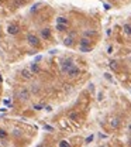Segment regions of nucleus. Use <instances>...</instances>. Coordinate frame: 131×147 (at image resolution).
<instances>
[{
    "label": "nucleus",
    "instance_id": "obj_1",
    "mask_svg": "<svg viewBox=\"0 0 131 147\" xmlns=\"http://www.w3.org/2000/svg\"><path fill=\"white\" fill-rule=\"evenodd\" d=\"M73 67H75V65H73V61H72L71 58L64 60V61L61 62V70H62V72H65V74H68Z\"/></svg>",
    "mask_w": 131,
    "mask_h": 147
},
{
    "label": "nucleus",
    "instance_id": "obj_15",
    "mask_svg": "<svg viewBox=\"0 0 131 147\" xmlns=\"http://www.w3.org/2000/svg\"><path fill=\"white\" fill-rule=\"evenodd\" d=\"M111 126H113V127H119V126H120V120H119L117 117H114V119L111 120Z\"/></svg>",
    "mask_w": 131,
    "mask_h": 147
},
{
    "label": "nucleus",
    "instance_id": "obj_26",
    "mask_svg": "<svg viewBox=\"0 0 131 147\" xmlns=\"http://www.w3.org/2000/svg\"><path fill=\"white\" fill-rule=\"evenodd\" d=\"M130 146H131V139H130Z\"/></svg>",
    "mask_w": 131,
    "mask_h": 147
},
{
    "label": "nucleus",
    "instance_id": "obj_19",
    "mask_svg": "<svg viewBox=\"0 0 131 147\" xmlns=\"http://www.w3.org/2000/svg\"><path fill=\"white\" fill-rule=\"evenodd\" d=\"M110 68L117 70V62H116V61H111V62H110Z\"/></svg>",
    "mask_w": 131,
    "mask_h": 147
},
{
    "label": "nucleus",
    "instance_id": "obj_7",
    "mask_svg": "<svg viewBox=\"0 0 131 147\" xmlns=\"http://www.w3.org/2000/svg\"><path fill=\"white\" fill-rule=\"evenodd\" d=\"M21 75H23V78H26V79H31L33 78V72H31V70H23V72H21Z\"/></svg>",
    "mask_w": 131,
    "mask_h": 147
},
{
    "label": "nucleus",
    "instance_id": "obj_5",
    "mask_svg": "<svg viewBox=\"0 0 131 147\" xmlns=\"http://www.w3.org/2000/svg\"><path fill=\"white\" fill-rule=\"evenodd\" d=\"M41 37L44 40H49L51 38V30L49 28H43L41 30Z\"/></svg>",
    "mask_w": 131,
    "mask_h": 147
},
{
    "label": "nucleus",
    "instance_id": "obj_4",
    "mask_svg": "<svg viewBox=\"0 0 131 147\" xmlns=\"http://www.w3.org/2000/svg\"><path fill=\"white\" fill-rule=\"evenodd\" d=\"M73 38H75V34H69V36L64 40V44H65L66 47H71V45L73 44Z\"/></svg>",
    "mask_w": 131,
    "mask_h": 147
},
{
    "label": "nucleus",
    "instance_id": "obj_16",
    "mask_svg": "<svg viewBox=\"0 0 131 147\" xmlns=\"http://www.w3.org/2000/svg\"><path fill=\"white\" fill-rule=\"evenodd\" d=\"M26 3V0H14V6L16 7H20V6H23Z\"/></svg>",
    "mask_w": 131,
    "mask_h": 147
},
{
    "label": "nucleus",
    "instance_id": "obj_9",
    "mask_svg": "<svg viewBox=\"0 0 131 147\" xmlns=\"http://www.w3.org/2000/svg\"><path fill=\"white\" fill-rule=\"evenodd\" d=\"M28 96H30V95H28V92H27L26 89H24V91H21V92L18 93V98H20L21 101H27V99H28Z\"/></svg>",
    "mask_w": 131,
    "mask_h": 147
},
{
    "label": "nucleus",
    "instance_id": "obj_8",
    "mask_svg": "<svg viewBox=\"0 0 131 147\" xmlns=\"http://www.w3.org/2000/svg\"><path fill=\"white\" fill-rule=\"evenodd\" d=\"M81 45L82 47H92V44H90V40L87 38V37H83V38H81Z\"/></svg>",
    "mask_w": 131,
    "mask_h": 147
},
{
    "label": "nucleus",
    "instance_id": "obj_29",
    "mask_svg": "<svg viewBox=\"0 0 131 147\" xmlns=\"http://www.w3.org/2000/svg\"><path fill=\"white\" fill-rule=\"evenodd\" d=\"M1 1H3V0H1Z\"/></svg>",
    "mask_w": 131,
    "mask_h": 147
},
{
    "label": "nucleus",
    "instance_id": "obj_24",
    "mask_svg": "<svg viewBox=\"0 0 131 147\" xmlns=\"http://www.w3.org/2000/svg\"><path fill=\"white\" fill-rule=\"evenodd\" d=\"M45 129H47V130H49V132H52V127H51V126H45Z\"/></svg>",
    "mask_w": 131,
    "mask_h": 147
},
{
    "label": "nucleus",
    "instance_id": "obj_18",
    "mask_svg": "<svg viewBox=\"0 0 131 147\" xmlns=\"http://www.w3.org/2000/svg\"><path fill=\"white\" fill-rule=\"evenodd\" d=\"M79 48H81V51H83V52H87V51L92 50V47H82V45H81Z\"/></svg>",
    "mask_w": 131,
    "mask_h": 147
},
{
    "label": "nucleus",
    "instance_id": "obj_3",
    "mask_svg": "<svg viewBox=\"0 0 131 147\" xmlns=\"http://www.w3.org/2000/svg\"><path fill=\"white\" fill-rule=\"evenodd\" d=\"M18 31H20V27H18L17 24H10V26L7 27V33H9V34H13V36H14V34H17Z\"/></svg>",
    "mask_w": 131,
    "mask_h": 147
},
{
    "label": "nucleus",
    "instance_id": "obj_2",
    "mask_svg": "<svg viewBox=\"0 0 131 147\" xmlns=\"http://www.w3.org/2000/svg\"><path fill=\"white\" fill-rule=\"evenodd\" d=\"M27 41L33 47H40V40H38V37L35 36V34H28L27 36Z\"/></svg>",
    "mask_w": 131,
    "mask_h": 147
},
{
    "label": "nucleus",
    "instance_id": "obj_22",
    "mask_svg": "<svg viewBox=\"0 0 131 147\" xmlns=\"http://www.w3.org/2000/svg\"><path fill=\"white\" fill-rule=\"evenodd\" d=\"M92 140H93V136H90V137H87V139H86V143H90Z\"/></svg>",
    "mask_w": 131,
    "mask_h": 147
},
{
    "label": "nucleus",
    "instance_id": "obj_20",
    "mask_svg": "<svg viewBox=\"0 0 131 147\" xmlns=\"http://www.w3.org/2000/svg\"><path fill=\"white\" fill-rule=\"evenodd\" d=\"M7 137V133L4 130H0V139H6Z\"/></svg>",
    "mask_w": 131,
    "mask_h": 147
},
{
    "label": "nucleus",
    "instance_id": "obj_13",
    "mask_svg": "<svg viewBox=\"0 0 131 147\" xmlns=\"http://www.w3.org/2000/svg\"><path fill=\"white\" fill-rule=\"evenodd\" d=\"M56 24H66L68 26V20L65 17H58L56 19Z\"/></svg>",
    "mask_w": 131,
    "mask_h": 147
},
{
    "label": "nucleus",
    "instance_id": "obj_23",
    "mask_svg": "<svg viewBox=\"0 0 131 147\" xmlns=\"http://www.w3.org/2000/svg\"><path fill=\"white\" fill-rule=\"evenodd\" d=\"M31 91H33V92H37L38 88H37V86H31Z\"/></svg>",
    "mask_w": 131,
    "mask_h": 147
},
{
    "label": "nucleus",
    "instance_id": "obj_11",
    "mask_svg": "<svg viewBox=\"0 0 131 147\" xmlns=\"http://www.w3.org/2000/svg\"><path fill=\"white\" fill-rule=\"evenodd\" d=\"M123 30H124V34H126V36H131V24H126V26L123 27Z\"/></svg>",
    "mask_w": 131,
    "mask_h": 147
},
{
    "label": "nucleus",
    "instance_id": "obj_10",
    "mask_svg": "<svg viewBox=\"0 0 131 147\" xmlns=\"http://www.w3.org/2000/svg\"><path fill=\"white\" fill-rule=\"evenodd\" d=\"M30 70H31V72L33 74H38L40 72V67H38V64H37V62H33V64H31V67H30Z\"/></svg>",
    "mask_w": 131,
    "mask_h": 147
},
{
    "label": "nucleus",
    "instance_id": "obj_25",
    "mask_svg": "<svg viewBox=\"0 0 131 147\" xmlns=\"http://www.w3.org/2000/svg\"><path fill=\"white\" fill-rule=\"evenodd\" d=\"M37 110H40V109H43V106H40V105H37V106H34Z\"/></svg>",
    "mask_w": 131,
    "mask_h": 147
},
{
    "label": "nucleus",
    "instance_id": "obj_17",
    "mask_svg": "<svg viewBox=\"0 0 131 147\" xmlns=\"http://www.w3.org/2000/svg\"><path fill=\"white\" fill-rule=\"evenodd\" d=\"M59 147H71V146H69V143H68V142H65V140H62V142L59 143Z\"/></svg>",
    "mask_w": 131,
    "mask_h": 147
},
{
    "label": "nucleus",
    "instance_id": "obj_14",
    "mask_svg": "<svg viewBox=\"0 0 131 147\" xmlns=\"http://www.w3.org/2000/svg\"><path fill=\"white\" fill-rule=\"evenodd\" d=\"M69 119H71V120H78V119H79V113L71 112V113H69Z\"/></svg>",
    "mask_w": 131,
    "mask_h": 147
},
{
    "label": "nucleus",
    "instance_id": "obj_27",
    "mask_svg": "<svg viewBox=\"0 0 131 147\" xmlns=\"http://www.w3.org/2000/svg\"><path fill=\"white\" fill-rule=\"evenodd\" d=\"M37 147H44V146H37Z\"/></svg>",
    "mask_w": 131,
    "mask_h": 147
},
{
    "label": "nucleus",
    "instance_id": "obj_12",
    "mask_svg": "<svg viewBox=\"0 0 131 147\" xmlns=\"http://www.w3.org/2000/svg\"><path fill=\"white\" fill-rule=\"evenodd\" d=\"M66 28H68V26H66V24H56V30H58V31H61V33L66 31Z\"/></svg>",
    "mask_w": 131,
    "mask_h": 147
},
{
    "label": "nucleus",
    "instance_id": "obj_21",
    "mask_svg": "<svg viewBox=\"0 0 131 147\" xmlns=\"http://www.w3.org/2000/svg\"><path fill=\"white\" fill-rule=\"evenodd\" d=\"M94 34H96L94 31H86V33H85V36H94Z\"/></svg>",
    "mask_w": 131,
    "mask_h": 147
},
{
    "label": "nucleus",
    "instance_id": "obj_28",
    "mask_svg": "<svg viewBox=\"0 0 131 147\" xmlns=\"http://www.w3.org/2000/svg\"><path fill=\"white\" fill-rule=\"evenodd\" d=\"M102 147H106V146H102Z\"/></svg>",
    "mask_w": 131,
    "mask_h": 147
},
{
    "label": "nucleus",
    "instance_id": "obj_6",
    "mask_svg": "<svg viewBox=\"0 0 131 147\" xmlns=\"http://www.w3.org/2000/svg\"><path fill=\"white\" fill-rule=\"evenodd\" d=\"M79 74H81V70H79L78 67H73V68H72V70L68 72V75H69L71 78H75V76H78Z\"/></svg>",
    "mask_w": 131,
    "mask_h": 147
}]
</instances>
